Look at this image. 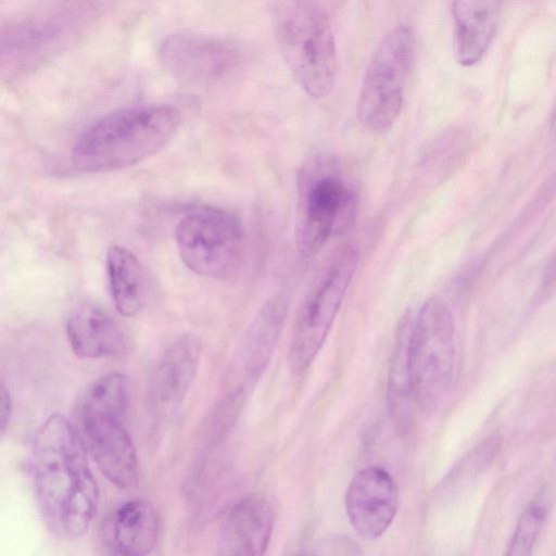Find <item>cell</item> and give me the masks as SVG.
Listing matches in <instances>:
<instances>
[{
	"mask_svg": "<svg viewBox=\"0 0 556 556\" xmlns=\"http://www.w3.org/2000/svg\"><path fill=\"white\" fill-rule=\"evenodd\" d=\"M33 471L49 528L60 538L81 536L96 514L99 493L86 446L77 428L64 416H50L37 432Z\"/></svg>",
	"mask_w": 556,
	"mask_h": 556,
	"instance_id": "cell-1",
	"label": "cell"
},
{
	"mask_svg": "<svg viewBox=\"0 0 556 556\" xmlns=\"http://www.w3.org/2000/svg\"><path fill=\"white\" fill-rule=\"evenodd\" d=\"M180 112L163 103L114 111L94 122L76 141L72 160L84 173L132 166L162 150L175 136Z\"/></svg>",
	"mask_w": 556,
	"mask_h": 556,
	"instance_id": "cell-2",
	"label": "cell"
},
{
	"mask_svg": "<svg viewBox=\"0 0 556 556\" xmlns=\"http://www.w3.org/2000/svg\"><path fill=\"white\" fill-rule=\"evenodd\" d=\"M129 384L122 374L96 381L77 408V429L104 477L121 489L138 484L139 464L134 443L123 425L129 404Z\"/></svg>",
	"mask_w": 556,
	"mask_h": 556,
	"instance_id": "cell-3",
	"label": "cell"
},
{
	"mask_svg": "<svg viewBox=\"0 0 556 556\" xmlns=\"http://www.w3.org/2000/svg\"><path fill=\"white\" fill-rule=\"evenodd\" d=\"M270 17L281 55L299 86L327 96L337 74V49L327 13L312 1H275Z\"/></svg>",
	"mask_w": 556,
	"mask_h": 556,
	"instance_id": "cell-4",
	"label": "cell"
},
{
	"mask_svg": "<svg viewBox=\"0 0 556 556\" xmlns=\"http://www.w3.org/2000/svg\"><path fill=\"white\" fill-rule=\"evenodd\" d=\"M407 356L414 401L424 410L433 409L451 390L456 368L455 325L441 299L421 306L410 327Z\"/></svg>",
	"mask_w": 556,
	"mask_h": 556,
	"instance_id": "cell-5",
	"label": "cell"
},
{
	"mask_svg": "<svg viewBox=\"0 0 556 556\" xmlns=\"http://www.w3.org/2000/svg\"><path fill=\"white\" fill-rule=\"evenodd\" d=\"M358 263L354 245L339 248L311 285L295 318L288 362L295 372L305 370L320 351Z\"/></svg>",
	"mask_w": 556,
	"mask_h": 556,
	"instance_id": "cell-6",
	"label": "cell"
},
{
	"mask_svg": "<svg viewBox=\"0 0 556 556\" xmlns=\"http://www.w3.org/2000/svg\"><path fill=\"white\" fill-rule=\"evenodd\" d=\"M175 239L184 264L203 277L227 278L243 257V226L222 207L205 205L188 212L176 227Z\"/></svg>",
	"mask_w": 556,
	"mask_h": 556,
	"instance_id": "cell-7",
	"label": "cell"
},
{
	"mask_svg": "<svg viewBox=\"0 0 556 556\" xmlns=\"http://www.w3.org/2000/svg\"><path fill=\"white\" fill-rule=\"evenodd\" d=\"M414 56V34L405 25L388 31L366 68L357 100V116L368 130L381 132L397 118Z\"/></svg>",
	"mask_w": 556,
	"mask_h": 556,
	"instance_id": "cell-8",
	"label": "cell"
},
{
	"mask_svg": "<svg viewBox=\"0 0 556 556\" xmlns=\"http://www.w3.org/2000/svg\"><path fill=\"white\" fill-rule=\"evenodd\" d=\"M355 189L334 166H315L302 175L295 217L299 253L316 255L355 205Z\"/></svg>",
	"mask_w": 556,
	"mask_h": 556,
	"instance_id": "cell-9",
	"label": "cell"
},
{
	"mask_svg": "<svg viewBox=\"0 0 556 556\" xmlns=\"http://www.w3.org/2000/svg\"><path fill=\"white\" fill-rule=\"evenodd\" d=\"M163 66L180 83L211 87L228 78L240 61L238 47L229 39L195 31H177L160 45Z\"/></svg>",
	"mask_w": 556,
	"mask_h": 556,
	"instance_id": "cell-10",
	"label": "cell"
},
{
	"mask_svg": "<svg viewBox=\"0 0 556 556\" xmlns=\"http://www.w3.org/2000/svg\"><path fill=\"white\" fill-rule=\"evenodd\" d=\"M399 505L392 476L380 467L358 471L349 483L345 509L354 530L363 538L377 539L392 523Z\"/></svg>",
	"mask_w": 556,
	"mask_h": 556,
	"instance_id": "cell-11",
	"label": "cell"
},
{
	"mask_svg": "<svg viewBox=\"0 0 556 556\" xmlns=\"http://www.w3.org/2000/svg\"><path fill=\"white\" fill-rule=\"evenodd\" d=\"M274 514L261 494H247L229 509L220 529L217 556H264L270 541Z\"/></svg>",
	"mask_w": 556,
	"mask_h": 556,
	"instance_id": "cell-12",
	"label": "cell"
},
{
	"mask_svg": "<svg viewBox=\"0 0 556 556\" xmlns=\"http://www.w3.org/2000/svg\"><path fill=\"white\" fill-rule=\"evenodd\" d=\"M202 354V340L195 333L176 338L162 353L152 380L154 404L172 412L185 400Z\"/></svg>",
	"mask_w": 556,
	"mask_h": 556,
	"instance_id": "cell-13",
	"label": "cell"
},
{
	"mask_svg": "<svg viewBox=\"0 0 556 556\" xmlns=\"http://www.w3.org/2000/svg\"><path fill=\"white\" fill-rule=\"evenodd\" d=\"M454 53L463 66L478 63L489 50L500 22L497 1H454Z\"/></svg>",
	"mask_w": 556,
	"mask_h": 556,
	"instance_id": "cell-14",
	"label": "cell"
},
{
	"mask_svg": "<svg viewBox=\"0 0 556 556\" xmlns=\"http://www.w3.org/2000/svg\"><path fill=\"white\" fill-rule=\"evenodd\" d=\"M66 336L80 358L116 357L126 350L124 333L115 320L91 304L80 305L70 315Z\"/></svg>",
	"mask_w": 556,
	"mask_h": 556,
	"instance_id": "cell-15",
	"label": "cell"
},
{
	"mask_svg": "<svg viewBox=\"0 0 556 556\" xmlns=\"http://www.w3.org/2000/svg\"><path fill=\"white\" fill-rule=\"evenodd\" d=\"M116 549L123 556H148L159 538V517L143 500L124 503L116 511L113 527Z\"/></svg>",
	"mask_w": 556,
	"mask_h": 556,
	"instance_id": "cell-16",
	"label": "cell"
},
{
	"mask_svg": "<svg viewBox=\"0 0 556 556\" xmlns=\"http://www.w3.org/2000/svg\"><path fill=\"white\" fill-rule=\"evenodd\" d=\"M106 271L116 311L125 317L138 314L143 305L144 279L136 255L125 247L112 245L106 253Z\"/></svg>",
	"mask_w": 556,
	"mask_h": 556,
	"instance_id": "cell-17",
	"label": "cell"
},
{
	"mask_svg": "<svg viewBox=\"0 0 556 556\" xmlns=\"http://www.w3.org/2000/svg\"><path fill=\"white\" fill-rule=\"evenodd\" d=\"M286 311V300L276 296L264 305L251 325L240 357L248 379H255L264 370L279 337Z\"/></svg>",
	"mask_w": 556,
	"mask_h": 556,
	"instance_id": "cell-18",
	"label": "cell"
},
{
	"mask_svg": "<svg viewBox=\"0 0 556 556\" xmlns=\"http://www.w3.org/2000/svg\"><path fill=\"white\" fill-rule=\"evenodd\" d=\"M412 327L409 314L400 323L391 355L388 380L389 412L400 431H407L413 422L415 404L408 369V337Z\"/></svg>",
	"mask_w": 556,
	"mask_h": 556,
	"instance_id": "cell-19",
	"label": "cell"
},
{
	"mask_svg": "<svg viewBox=\"0 0 556 556\" xmlns=\"http://www.w3.org/2000/svg\"><path fill=\"white\" fill-rule=\"evenodd\" d=\"M552 506V492L541 488L521 513L504 556H532Z\"/></svg>",
	"mask_w": 556,
	"mask_h": 556,
	"instance_id": "cell-20",
	"label": "cell"
},
{
	"mask_svg": "<svg viewBox=\"0 0 556 556\" xmlns=\"http://www.w3.org/2000/svg\"><path fill=\"white\" fill-rule=\"evenodd\" d=\"M308 556H362L358 546L349 538L332 536L321 541Z\"/></svg>",
	"mask_w": 556,
	"mask_h": 556,
	"instance_id": "cell-21",
	"label": "cell"
},
{
	"mask_svg": "<svg viewBox=\"0 0 556 556\" xmlns=\"http://www.w3.org/2000/svg\"><path fill=\"white\" fill-rule=\"evenodd\" d=\"M11 415V397L7 387L0 381V437L7 429Z\"/></svg>",
	"mask_w": 556,
	"mask_h": 556,
	"instance_id": "cell-22",
	"label": "cell"
},
{
	"mask_svg": "<svg viewBox=\"0 0 556 556\" xmlns=\"http://www.w3.org/2000/svg\"><path fill=\"white\" fill-rule=\"evenodd\" d=\"M290 556H308V554L304 553V552H299V553H294V554H292Z\"/></svg>",
	"mask_w": 556,
	"mask_h": 556,
	"instance_id": "cell-23",
	"label": "cell"
}]
</instances>
